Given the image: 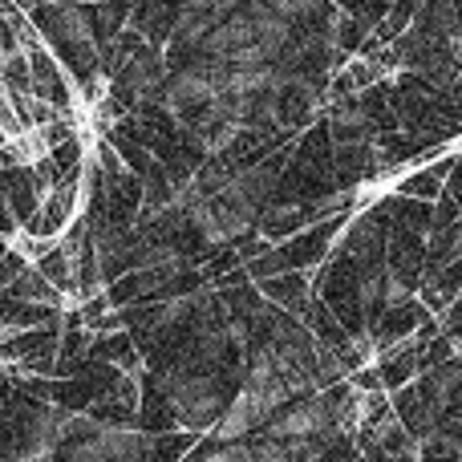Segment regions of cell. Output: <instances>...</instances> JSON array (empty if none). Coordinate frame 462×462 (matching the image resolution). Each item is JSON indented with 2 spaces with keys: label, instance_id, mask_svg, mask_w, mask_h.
I'll return each instance as SVG.
<instances>
[{
  "label": "cell",
  "instance_id": "6",
  "mask_svg": "<svg viewBox=\"0 0 462 462\" xmlns=\"http://www.w3.org/2000/svg\"><path fill=\"white\" fill-rule=\"evenodd\" d=\"M203 462H255V458H252V447H244V450H239V447H227V450H216V455L203 458Z\"/></svg>",
  "mask_w": 462,
  "mask_h": 462
},
{
  "label": "cell",
  "instance_id": "2",
  "mask_svg": "<svg viewBox=\"0 0 462 462\" xmlns=\"http://www.w3.org/2000/svg\"><path fill=\"white\" fill-rule=\"evenodd\" d=\"M224 86H227V65L211 61V65H195V69H183L167 81L162 97H167L171 110L179 114H199L203 106H211L216 97H224Z\"/></svg>",
  "mask_w": 462,
  "mask_h": 462
},
{
  "label": "cell",
  "instance_id": "4",
  "mask_svg": "<svg viewBox=\"0 0 462 462\" xmlns=\"http://www.w3.org/2000/svg\"><path fill=\"white\" fill-rule=\"evenodd\" d=\"M171 406H175L179 422L191 426V430H208V426H216V418L224 414V402H219L211 382H183L171 393Z\"/></svg>",
  "mask_w": 462,
  "mask_h": 462
},
{
  "label": "cell",
  "instance_id": "5",
  "mask_svg": "<svg viewBox=\"0 0 462 462\" xmlns=\"http://www.w3.org/2000/svg\"><path fill=\"white\" fill-rule=\"evenodd\" d=\"M312 5H317V0H263V8H268V13H276V16H284V21L309 13Z\"/></svg>",
  "mask_w": 462,
  "mask_h": 462
},
{
  "label": "cell",
  "instance_id": "1",
  "mask_svg": "<svg viewBox=\"0 0 462 462\" xmlns=\"http://www.w3.org/2000/svg\"><path fill=\"white\" fill-rule=\"evenodd\" d=\"M284 406V402L276 398V393L260 390V385H244V390L236 393V398L224 406V414L216 418V426H211V434H216L219 442H236L244 439V434L260 430V426L272 422V414Z\"/></svg>",
  "mask_w": 462,
  "mask_h": 462
},
{
  "label": "cell",
  "instance_id": "3",
  "mask_svg": "<svg viewBox=\"0 0 462 462\" xmlns=\"http://www.w3.org/2000/svg\"><path fill=\"white\" fill-rule=\"evenodd\" d=\"M272 439L280 442H325L333 430V410L325 402H304V406H280L268 422Z\"/></svg>",
  "mask_w": 462,
  "mask_h": 462
},
{
  "label": "cell",
  "instance_id": "7",
  "mask_svg": "<svg viewBox=\"0 0 462 462\" xmlns=\"http://www.w3.org/2000/svg\"><path fill=\"white\" fill-rule=\"evenodd\" d=\"M211 5H219V0H191L195 13H211Z\"/></svg>",
  "mask_w": 462,
  "mask_h": 462
}]
</instances>
